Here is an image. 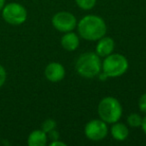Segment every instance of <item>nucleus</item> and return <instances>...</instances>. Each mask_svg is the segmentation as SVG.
Returning <instances> with one entry per match:
<instances>
[{"label": "nucleus", "instance_id": "6", "mask_svg": "<svg viewBox=\"0 0 146 146\" xmlns=\"http://www.w3.org/2000/svg\"><path fill=\"white\" fill-rule=\"evenodd\" d=\"M84 132H85L86 137L92 141L103 140L108 134L107 123L101 119L90 120L85 125Z\"/></svg>", "mask_w": 146, "mask_h": 146}, {"label": "nucleus", "instance_id": "18", "mask_svg": "<svg viewBox=\"0 0 146 146\" xmlns=\"http://www.w3.org/2000/svg\"><path fill=\"white\" fill-rule=\"evenodd\" d=\"M49 136L51 137V139H52V141L53 140H57V139H59V134H58V132L56 131V130H52V131H50L49 133H47Z\"/></svg>", "mask_w": 146, "mask_h": 146}, {"label": "nucleus", "instance_id": "11", "mask_svg": "<svg viewBox=\"0 0 146 146\" xmlns=\"http://www.w3.org/2000/svg\"><path fill=\"white\" fill-rule=\"evenodd\" d=\"M27 143L29 146H44L47 143V133L42 129L34 130L28 136Z\"/></svg>", "mask_w": 146, "mask_h": 146}, {"label": "nucleus", "instance_id": "7", "mask_svg": "<svg viewBox=\"0 0 146 146\" xmlns=\"http://www.w3.org/2000/svg\"><path fill=\"white\" fill-rule=\"evenodd\" d=\"M52 25L60 32H69L77 26L76 17L70 12L61 11L52 17Z\"/></svg>", "mask_w": 146, "mask_h": 146}, {"label": "nucleus", "instance_id": "10", "mask_svg": "<svg viewBox=\"0 0 146 146\" xmlns=\"http://www.w3.org/2000/svg\"><path fill=\"white\" fill-rule=\"evenodd\" d=\"M61 46L67 51H74L79 46V37L71 31L65 32L61 38Z\"/></svg>", "mask_w": 146, "mask_h": 146}, {"label": "nucleus", "instance_id": "15", "mask_svg": "<svg viewBox=\"0 0 146 146\" xmlns=\"http://www.w3.org/2000/svg\"><path fill=\"white\" fill-rule=\"evenodd\" d=\"M57 126V123L54 119H46L44 122L42 123V126H41V129L45 132V133H49L50 131L54 130Z\"/></svg>", "mask_w": 146, "mask_h": 146}, {"label": "nucleus", "instance_id": "3", "mask_svg": "<svg viewBox=\"0 0 146 146\" xmlns=\"http://www.w3.org/2000/svg\"><path fill=\"white\" fill-rule=\"evenodd\" d=\"M98 114L101 120L109 124L119 121L122 116V106L116 98L112 96L104 97L98 104Z\"/></svg>", "mask_w": 146, "mask_h": 146}, {"label": "nucleus", "instance_id": "20", "mask_svg": "<svg viewBox=\"0 0 146 146\" xmlns=\"http://www.w3.org/2000/svg\"><path fill=\"white\" fill-rule=\"evenodd\" d=\"M141 127H142V130H143V132L146 134V116L143 118V119H142Z\"/></svg>", "mask_w": 146, "mask_h": 146}, {"label": "nucleus", "instance_id": "12", "mask_svg": "<svg viewBox=\"0 0 146 146\" xmlns=\"http://www.w3.org/2000/svg\"><path fill=\"white\" fill-rule=\"evenodd\" d=\"M111 135L117 141H124L129 136V130H128L127 126L125 124L119 123L117 121L115 123H113V125H112Z\"/></svg>", "mask_w": 146, "mask_h": 146}, {"label": "nucleus", "instance_id": "13", "mask_svg": "<svg viewBox=\"0 0 146 146\" xmlns=\"http://www.w3.org/2000/svg\"><path fill=\"white\" fill-rule=\"evenodd\" d=\"M142 119L143 118L137 113H131L127 117V122L131 127H139L141 126Z\"/></svg>", "mask_w": 146, "mask_h": 146}, {"label": "nucleus", "instance_id": "9", "mask_svg": "<svg viewBox=\"0 0 146 146\" xmlns=\"http://www.w3.org/2000/svg\"><path fill=\"white\" fill-rule=\"evenodd\" d=\"M97 41L98 42L97 45H96L95 53L99 57H106L113 52L114 47H115V42L111 37L103 36Z\"/></svg>", "mask_w": 146, "mask_h": 146}, {"label": "nucleus", "instance_id": "1", "mask_svg": "<svg viewBox=\"0 0 146 146\" xmlns=\"http://www.w3.org/2000/svg\"><path fill=\"white\" fill-rule=\"evenodd\" d=\"M79 35L88 41H97L105 36L107 26L103 18L97 15H86L78 22Z\"/></svg>", "mask_w": 146, "mask_h": 146}, {"label": "nucleus", "instance_id": "8", "mask_svg": "<svg viewBox=\"0 0 146 146\" xmlns=\"http://www.w3.org/2000/svg\"><path fill=\"white\" fill-rule=\"evenodd\" d=\"M44 74L50 82H59L65 77V68L61 63L51 62L46 66Z\"/></svg>", "mask_w": 146, "mask_h": 146}, {"label": "nucleus", "instance_id": "4", "mask_svg": "<svg viewBox=\"0 0 146 146\" xmlns=\"http://www.w3.org/2000/svg\"><path fill=\"white\" fill-rule=\"evenodd\" d=\"M128 69V60L126 57L119 53L110 54L104 58L102 62V71L106 77H120Z\"/></svg>", "mask_w": 146, "mask_h": 146}, {"label": "nucleus", "instance_id": "17", "mask_svg": "<svg viewBox=\"0 0 146 146\" xmlns=\"http://www.w3.org/2000/svg\"><path fill=\"white\" fill-rule=\"evenodd\" d=\"M6 78H7L6 70H5L2 65L0 64V87H2L4 85L5 81H6Z\"/></svg>", "mask_w": 146, "mask_h": 146}, {"label": "nucleus", "instance_id": "5", "mask_svg": "<svg viewBox=\"0 0 146 146\" xmlns=\"http://www.w3.org/2000/svg\"><path fill=\"white\" fill-rule=\"evenodd\" d=\"M2 17L8 24L20 25L27 19V10L23 5L16 2L8 3L2 8Z\"/></svg>", "mask_w": 146, "mask_h": 146}, {"label": "nucleus", "instance_id": "19", "mask_svg": "<svg viewBox=\"0 0 146 146\" xmlns=\"http://www.w3.org/2000/svg\"><path fill=\"white\" fill-rule=\"evenodd\" d=\"M50 146H66V143L62 141H59V139L57 140H53L50 143Z\"/></svg>", "mask_w": 146, "mask_h": 146}, {"label": "nucleus", "instance_id": "21", "mask_svg": "<svg viewBox=\"0 0 146 146\" xmlns=\"http://www.w3.org/2000/svg\"><path fill=\"white\" fill-rule=\"evenodd\" d=\"M4 5H5V0H0V10H2Z\"/></svg>", "mask_w": 146, "mask_h": 146}, {"label": "nucleus", "instance_id": "16", "mask_svg": "<svg viewBox=\"0 0 146 146\" xmlns=\"http://www.w3.org/2000/svg\"><path fill=\"white\" fill-rule=\"evenodd\" d=\"M138 105H139L140 111L143 112V113H146V93H144L143 95L139 98Z\"/></svg>", "mask_w": 146, "mask_h": 146}, {"label": "nucleus", "instance_id": "2", "mask_svg": "<svg viewBox=\"0 0 146 146\" xmlns=\"http://www.w3.org/2000/svg\"><path fill=\"white\" fill-rule=\"evenodd\" d=\"M75 69L82 77L93 78L101 72L102 62L95 52H85L78 57Z\"/></svg>", "mask_w": 146, "mask_h": 146}, {"label": "nucleus", "instance_id": "14", "mask_svg": "<svg viewBox=\"0 0 146 146\" xmlns=\"http://www.w3.org/2000/svg\"><path fill=\"white\" fill-rule=\"evenodd\" d=\"M76 4L83 10H90L96 4V0H75Z\"/></svg>", "mask_w": 146, "mask_h": 146}]
</instances>
